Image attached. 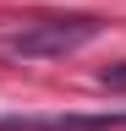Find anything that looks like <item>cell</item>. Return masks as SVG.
I'll return each instance as SVG.
<instances>
[{"mask_svg":"<svg viewBox=\"0 0 126 131\" xmlns=\"http://www.w3.org/2000/svg\"><path fill=\"white\" fill-rule=\"evenodd\" d=\"M104 33L99 16H33V22L11 27L6 38H0V49H6L11 60H60L71 55V49L93 44Z\"/></svg>","mask_w":126,"mask_h":131,"instance_id":"cell-1","label":"cell"},{"mask_svg":"<svg viewBox=\"0 0 126 131\" xmlns=\"http://www.w3.org/2000/svg\"><path fill=\"white\" fill-rule=\"evenodd\" d=\"M0 131H126V109H99V115H0Z\"/></svg>","mask_w":126,"mask_h":131,"instance_id":"cell-2","label":"cell"},{"mask_svg":"<svg viewBox=\"0 0 126 131\" xmlns=\"http://www.w3.org/2000/svg\"><path fill=\"white\" fill-rule=\"evenodd\" d=\"M99 88H110V93H126V60L104 66V71H99Z\"/></svg>","mask_w":126,"mask_h":131,"instance_id":"cell-3","label":"cell"}]
</instances>
